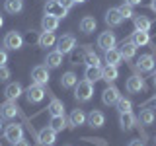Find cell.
<instances>
[{
    "mask_svg": "<svg viewBox=\"0 0 156 146\" xmlns=\"http://www.w3.org/2000/svg\"><path fill=\"white\" fill-rule=\"evenodd\" d=\"M92 96H94V84H92V82H88L86 78H84V80H80L74 86V99L76 101L86 103V101L92 99Z\"/></svg>",
    "mask_w": 156,
    "mask_h": 146,
    "instance_id": "1",
    "label": "cell"
},
{
    "mask_svg": "<svg viewBox=\"0 0 156 146\" xmlns=\"http://www.w3.org/2000/svg\"><path fill=\"white\" fill-rule=\"evenodd\" d=\"M66 14H68V10L65 6H61L58 0H49L45 4V16H53L57 19H62V18H66Z\"/></svg>",
    "mask_w": 156,
    "mask_h": 146,
    "instance_id": "2",
    "label": "cell"
},
{
    "mask_svg": "<svg viewBox=\"0 0 156 146\" xmlns=\"http://www.w3.org/2000/svg\"><path fill=\"white\" fill-rule=\"evenodd\" d=\"M23 94H26V99L29 103H39V101H43V97H45V88L31 82V86H29Z\"/></svg>",
    "mask_w": 156,
    "mask_h": 146,
    "instance_id": "3",
    "label": "cell"
},
{
    "mask_svg": "<svg viewBox=\"0 0 156 146\" xmlns=\"http://www.w3.org/2000/svg\"><path fill=\"white\" fill-rule=\"evenodd\" d=\"M31 82H33V84H39V86L49 84V68L45 64L35 66L31 70Z\"/></svg>",
    "mask_w": 156,
    "mask_h": 146,
    "instance_id": "4",
    "label": "cell"
},
{
    "mask_svg": "<svg viewBox=\"0 0 156 146\" xmlns=\"http://www.w3.org/2000/svg\"><path fill=\"white\" fill-rule=\"evenodd\" d=\"M4 138L8 140V142H18L20 138H23V129H22V125H18V123H12V125H8L6 129H4Z\"/></svg>",
    "mask_w": 156,
    "mask_h": 146,
    "instance_id": "5",
    "label": "cell"
},
{
    "mask_svg": "<svg viewBox=\"0 0 156 146\" xmlns=\"http://www.w3.org/2000/svg\"><path fill=\"white\" fill-rule=\"evenodd\" d=\"M4 47L10 49V51H18V49L23 47V37L20 35L18 31H10L4 37Z\"/></svg>",
    "mask_w": 156,
    "mask_h": 146,
    "instance_id": "6",
    "label": "cell"
},
{
    "mask_svg": "<svg viewBox=\"0 0 156 146\" xmlns=\"http://www.w3.org/2000/svg\"><path fill=\"white\" fill-rule=\"evenodd\" d=\"M74 47H76V37L70 35V33L62 35V37L57 41V51H61L62 55H66V53L74 51Z\"/></svg>",
    "mask_w": 156,
    "mask_h": 146,
    "instance_id": "7",
    "label": "cell"
},
{
    "mask_svg": "<svg viewBox=\"0 0 156 146\" xmlns=\"http://www.w3.org/2000/svg\"><path fill=\"white\" fill-rule=\"evenodd\" d=\"M117 43V37L113 31H104L100 33V37H98V47L101 49V51H109V49H113Z\"/></svg>",
    "mask_w": 156,
    "mask_h": 146,
    "instance_id": "8",
    "label": "cell"
},
{
    "mask_svg": "<svg viewBox=\"0 0 156 146\" xmlns=\"http://www.w3.org/2000/svg\"><path fill=\"white\" fill-rule=\"evenodd\" d=\"M55 140H57V133L51 129V127H45V129L39 130L37 142L41 144V146H53V144H55Z\"/></svg>",
    "mask_w": 156,
    "mask_h": 146,
    "instance_id": "9",
    "label": "cell"
},
{
    "mask_svg": "<svg viewBox=\"0 0 156 146\" xmlns=\"http://www.w3.org/2000/svg\"><path fill=\"white\" fill-rule=\"evenodd\" d=\"M119 97H121V94H119V90H117L115 86L107 84V88L101 92V101H104L105 105H115L117 101H119Z\"/></svg>",
    "mask_w": 156,
    "mask_h": 146,
    "instance_id": "10",
    "label": "cell"
},
{
    "mask_svg": "<svg viewBox=\"0 0 156 146\" xmlns=\"http://www.w3.org/2000/svg\"><path fill=\"white\" fill-rule=\"evenodd\" d=\"M86 123L92 127V129H100V127L105 125V115L101 113L100 109H92L90 113L86 115Z\"/></svg>",
    "mask_w": 156,
    "mask_h": 146,
    "instance_id": "11",
    "label": "cell"
},
{
    "mask_svg": "<svg viewBox=\"0 0 156 146\" xmlns=\"http://www.w3.org/2000/svg\"><path fill=\"white\" fill-rule=\"evenodd\" d=\"M18 113H20V107H18L16 101H12V99H8L6 103L0 105V117H2V119H14Z\"/></svg>",
    "mask_w": 156,
    "mask_h": 146,
    "instance_id": "12",
    "label": "cell"
},
{
    "mask_svg": "<svg viewBox=\"0 0 156 146\" xmlns=\"http://www.w3.org/2000/svg\"><path fill=\"white\" fill-rule=\"evenodd\" d=\"M105 23L109 27H119L121 23H123V18H121V14H119V8H109L105 12Z\"/></svg>",
    "mask_w": 156,
    "mask_h": 146,
    "instance_id": "13",
    "label": "cell"
},
{
    "mask_svg": "<svg viewBox=\"0 0 156 146\" xmlns=\"http://www.w3.org/2000/svg\"><path fill=\"white\" fill-rule=\"evenodd\" d=\"M125 88H127V92H129V94H139V92H143L144 90V80L140 76H131L129 80H127V84H125Z\"/></svg>",
    "mask_w": 156,
    "mask_h": 146,
    "instance_id": "14",
    "label": "cell"
},
{
    "mask_svg": "<svg viewBox=\"0 0 156 146\" xmlns=\"http://www.w3.org/2000/svg\"><path fill=\"white\" fill-rule=\"evenodd\" d=\"M154 66H156V62H154L152 55H140L136 58V68L140 72H150V70H154Z\"/></svg>",
    "mask_w": 156,
    "mask_h": 146,
    "instance_id": "15",
    "label": "cell"
},
{
    "mask_svg": "<svg viewBox=\"0 0 156 146\" xmlns=\"http://www.w3.org/2000/svg\"><path fill=\"white\" fill-rule=\"evenodd\" d=\"M22 94H23V88H22V84H20V82H12V84H8L6 90H4L6 99H12V101H16Z\"/></svg>",
    "mask_w": 156,
    "mask_h": 146,
    "instance_id": "16",
    "label": "cell"
},
{
    "mask_svg": "<svg viewBox=\"0 0 156 146\" xmlns=\"http://www.w3.org/2000/svg\"><path fill=\"white\" fill-rule=\"evenodd\" d=\"M62 57H65V55H62L61 51H57V49H55V51H51V53H47L45 66L47 68H58V66L62 64Z\"/></svg>",
    "mask_w": 156,
    "mask_h": 146,
    "instance_id": "17",
    "label": "cell"
},
{
    "mask_svg": "<svg viewBox=\"0 0 156 146\" xmlns=\"http://www.w3.org/2000/svg\"><path fill=\"white\" fill-rule=\"evenodd\" d=\"M104 61H105V64H109V66H119L121 61H123V57H121L119 49L113 47V49H109V51H105Z\"/></svg>",
    "mask_w": 156,
    "mask_h": 146,
    "instance_id": "18",
    "label": "cell"
},
{
    "mask_svg": "<svg viewBox=\"0 0 156 146\" xmlns=\"http://www.w3.org/2000/svg\"><path fill=\"white\" fill-rule=\"evenodd\" d=\"M96 27H98V22H96V18H94V16H84V18L80 19V31H82V33H86V35L94 33V31H96Z\"/></svg>",
    "mask_w": 156,
    "mask_h": 146,
    "instance_id": "19",
    "label": "cell"
},
{
    "mask_svg": "<svg viewBox=\"0 0 156 146\" xmlns=\"http://www.w3.org/2000/svg\"><path fill=\"white\" fill-rule=\"evenodd\" d=\"M119 53H121V57L125 58V61H131V58H135V55H136V45L133 41H123L121 43V49H119Z\"/></svg>",
    "mask_w": 156,
    "mask_h": 146,
    "instance_id": "20",
    "label": "cell"
},
{
    "mask_svg": "<svg viewBox=\"0 0 156 146\" xmlns=\"http://www.w3.org/2000/svg\"><path fill=\"white\" fill-rule=\"evenodd\" d=\"M82 125H86V113L82 109H74L70 113V119H68V127L76 129V127H82Z\"/></svg>",
    "mask_w": 156,
    "mask_h": 146,
    "instance_id": "21",
    "label": "cell"
},
{
    "mask_svg": "<svg viewBox=\"0 0 156 146\" xmlns=\"http://www.w3.org/2000/svg\"><path fill=\"white\" fill-rule=\"evenodd\" d=\"M119 125H121L123 130H131L136 125V117L131 113V111H127V113H119Z\"/></svg>",
    "mask_w": 156,
    "mask_h": 146,
    "instance_id": "22",
    "label": "cell"
},
{
    "mask_svg": "<svg viewBox=\"0 0 156 146\" xmlns=\"http://www.w3.org/2000/svg\"><path fill=\"white\" fill-rule=\"evenodd\" d=\"M57 43V37H55V31H41V35L37 39V45L47 49V47H53Z\"/></svg>",
    "mask_w": 156,
    "mask_h": 146,
    "instance_id": "23",
    "label": "cell"
},
{
    "mask_svg": "<svg viewBox=\"0 0 156 146\" xmlns=\"http://www.w3.org/2000/svg\"><path fill=\"white\" fill-rule=\"evenodd\" d=\"M117 78H119V70H117V66H109V64H105L104 68H101V80H105L107 84L115 82Z\"/></svg>",
    "mask_w": 156,
    "mask_h": 146,
    "instance_id": "24",
    "label": "cell"
},
{
    "mask_svg": "<svg viewBox=\"0 0 156 146\" xmlns=\"http://www.w3.org/2000/svg\"><path fill=\"white\" fill-rule=\"evenodd\" d=\"M49 127H51L55 133H61V130H65L68 127V121L65 119V115H55V117H51V121H49Z\"/></svg>",
    "mask_w": 156,
    "mask_h": 146,
    "instance_id": "25",
    "label": "cell"
},
{
    "mask_svg": "<svg viewBox=\"0 0 156 146\" xmlns=\"http://www.w3.org/2000/svg\"><path fill=\"white\" fill-rule=\"evenodd\" d=\"M84 78L88 82H92V84H96L98 80H101V66H86Z\"/></svg>",
    "mask_w": 156,
    "mask_h": 146,
    "instance_id": "26",
    "label": "cell"
},
{
    "mask_svg": "<svg viewBox=\"0 0 156 146\" xmlns=\"http://www.w3.org/2000/svg\"><path fill=\"white\" fill-rule=\"evenodd\" d=\"M47 111H49V115H51V117H55V115H65V103H62L61 99H57V97H53L51 103L47 105Z\"/></svg>",
    "mask_w": 156,
    "mask_h": 146,
    "instance_id": "27",
    "label": "cell"
},
{
    "mask_svg": "<svg viewBox=\"0 0 156 146\" xmlns=\"http://www.w3.org/2000/svg\"><path fill=\"white\" fill-rule=\"evenodd\" d=\"M131 41L135 43L136 47H144V45H148V41H150V35H148V31H133V35H131Z\"/></svg>",
    "mask_w": 156,
    "mask_h": 146,
    "instance_id": "28",
    "label": "cell"
},
{
    "mask_svg": "<svg viewBox=\"0 0 156 146\" xmlns=\"http://www.w3.org/2000/svg\"><path fill=\"white\" fill-rule=\"evenodd\" d=\"M133 23H135L136 31H150V27H152V22H150L148 18H144V16H135Z\"/></svg>",
    "mask_w": 156,
    "mask_h": 146,
    "instance_id": "29",
    "label": "cell"
},
{
    "mask_svg": "<svg viewBox=\"0 0 156 146\" xmlns=\"http://www.w3.org/2000/svg\"><path fill=\"white\" fill-rule=\"evenodd\" d=\"M4 10L8 14H20L23 10V0H4Z\"/></svg>",
    "mask_w": 156,
    "mask_h": 146,
    "instance_id": "30",
    "label": "cell"
},
{
    "mask_svg": "<svg viewBox=\"0 0 156 146\" xmlns=\"http://www.w3.org/2000/svg\"><path fill=\"white\" fill-rule=\"evenodd\" d=\"M76 84H78V76L72 70H68V72H65V74L61 76V86L62 88H74Z\"/></svg>",
    "mask_w": 156,
    "mask_h": 146,
    "instance_id": "31",
    "label": "cell"
},
{
    "mask_svg": "<svg viewBox=\"0 0 156 146\" xmlns=\"http://www.w3.org/2000/svg\"><path fill=\"white\" fill-rule=\"evenodd\" d=\"M139 121L140 125H144V127H148V125H152L154 121H156V115H154V111L152 109H143L140 111V115H139Z\"/></svg>",
    "mask_w": 156,
    "mask_h": 146,
    "instance_id": "32",
    "label": "cell"
},
{
    "mask_svg": "<svg viewBox=\"0 0 156 146\" xmlns=\"http://www.w3.org/2000/svg\"><path fill=\"white\" fill-rule=\"evenodd\" d=\"M58 27V19L53 18V16H43L41 19V29L43 31H55Z\"/></svg>",
    "mask_w": 156,
    "mask_h": 146,
    "instance_id": "33",
    "label": "cell"
},
{
    "mask_svg": "<svg viewBox=\"0 0 156 146\" xmlns=\"http://www.w3.org/2000/svg\"><path fill=\"white\" fill-rule=\"evenodd\" d=\"M84 62H86V66H100V57H98L94 51L86 49V53H84Z\"/></svg>",
    "mask_w": 156,
    "mask_h": 146,
    "instance_id": "34",
    "label": "cell"
},
{
    "mask_svg": "<svg viewBox=\"0 0 156 146\" xmlns=\"http://www.w3.org/2000/svg\"><path fill=\"white\" fill-rule=\"evenodd\" d=\"M115 105H117V111H119V113H127V111L133 109V101L127 99V97H119V101H117Z\"/></svg>",
    "mask_w": 156,
    "mask_h": 146,
    "instance_id": "35",
    "label": "cell"
},
{
    "mask_svg": "<svg viewBox=\"0 0 156 146\" xmlns=\"http://www.w3.org/2000/svg\"><path fill=\"white\" fill-rule=\"evenodd\" d=\"M119 14L123 19H129V18H135V12H133V6H129V4H123V6H119Z\"/></svg>",
    "mask_w": 156,
    "mask_h": 146,
    "instance_id": "36",
    "label": "cell"
},
{
    "mask_svg": "<svg viewBox=\"0 0 156 146\" xmlns=\"http://www.w3.org/2000/svg\"><path fill=\"white\" fill-rule=\"evenodd\" d=\"M10 78V68L8 66H0V82H6Z\"/></svg>",
    "mask_w": 156,
    "mask_h": 146,
    "instance_id": "37",
    "label": "cell"
},
{
    "mask_svg": "<svg viewBox=\"0 0 156 146\" xmlns=\"http://www.w3.org/2000/svg\"><path fill=\"white\" fill-rule=\"evenodd\" d=\"M6 62H8V53L0 49V66H6Z\"/></svg>",
    "mask_w": 156,
    "mask_h": 146,
    "instance_id": "38",
    "label": "cell"
},
{
    "mask_svg": "<svg viewBox=\"0 0 156 146\" xmlns=\"http://www.w3.org/2000/svg\"><path fill=\"white\" fill-rule=\"evenodd\" d=\"M58 4H61V6H65L66 10H70L76 2H74V0H58Z\"/></svg>",
    "mask_w": 156,
    "mask_h": 146,
    "instance_id": "39",
    "label": "cell"
},
{
    "mask_svg": "<svg viewBox=\"0 0 156 146\" xmlns=\"http://www.w3.org/2000/svg\"><path fill=\"white\" fill-rule=\"evenodd\" d=\"M129 146H144V142L140 138H135V140H131V142H129Z\"/></svg>",
    "mask_w": 156,
    "mask_h": 146,
    "instance_id": "40",
    "label": "cell"
},
{
    "mask_svg": "<svg viewBox=\"0 0 156 146\" xmlns=\"http://www.w3.org/2000/svg\"><path fill=\"white\" fill-rule=\"evenodd\" d=\"M14 146H29V142H27V140H23V138H20L18 142H14Z\"/></svg>",
    "mask_w": 156,
    "mask_h": 146,
    "instance_id": "41",
    "label": "cell"
},
{
    "mask_svg": "<svg viewBox=\"0 0 156 146\" xmlns=\"http://www.w3.org/2000/svg\"><path fill=\"white\" fill-rule=\"evenodd\" d=\"M127 4H129V6H139L140 2H143V0H125Z\"/></svg>",
    "mask_w": 156,
    "mask_h": 146,
    "instance_id": "42",
    "label": "cell"
},
{
    "mask_svg": "<svg viewBox=\"0 0 156 146\" xmlns=\"http://www.w3.org/2000/svg\"><path fill=\"white\" fill-rule=\"evenodd\" d=\"M150 10H152V12H156V0H152V2H150Z\"/></svg>",
    "mask_w": 156,
    "mask_h": 146,
    "instance_id": "43",
    "label": "cell"
},
{
    "mask_svg": "<svg viewBox=\"0 0 156 146\" xmlns=\"http://www.w3.org/2000/svg\"><path fill=\"white\" fill-rule=\"evenodd\" d=\"M2 23H4V19H2V16H0V27H2Z\"/></svg>",
    "mask_w": 156,
    "mask_h": 146,
    "instance_id": "44",
    "label": "cell"
},
{
    "mask_svg": "<svg viewBox=\"0 0 156 146\" xmlns=\"http://www.w3.org/2000/svg\"><path fill=\"white\" fill-rule=\"evenodd\" d=\"M74 2H78V4H80V2H86V0H74Z\"/></svg>",
    "mask_w": 156,
    "mask_h": 146,
    "instance_id": "45",
    "label": "cell"
},
{
    "mask_svg": "<svg viewBox=\"0 0 156 146\" xmlns=\"http://www.w3.org/2000/svg\"><path fill=\"white\" fill-rule=\"evenodd\" d=\"M154 88H156V74H154Z\"/></svg>",
    "mask_w": 156,
    "mask_h": 146,
    "instance_id": "46",
    "label": "cell"
},
{
    "mask_svg": "<svg viewBox=\"0 0 156 146\" xmlns=\"http://www.w3.org/2000/svg\"><path fill=\"white\" fill-rule=\"evenodd\" d=\"M0 129H2V121H0Z\"/></svg>",
    "mask_w": 156,
    "mask_h": 146,
    "instance_id": "47",
    "label": "cell"
}]
</instances>
